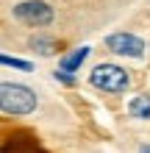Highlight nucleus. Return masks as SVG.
I'll return each instance as SVG.
<instances>
[{
	"label": "nucleus",
	"instance_id": "1a4fd4ad",
	"mask_svg": "<svg viewBox=\"0 0 150 153\" xmlns=\"http://www.w3.org/2000/svg\"><path fill=\"white\" fill-rule=\"evenodd\" d=\"M56 81H61V84H72V75H69V73H64V70H58V73H56Z\"/></svg>",
	"mask_w": 150,
	"mask_h": 153
},
{
	"label": "nucleus",
	"instance_id": "39448f33",
	"mask_svg": "<svg viewBox=\"0 0 150 153\" xmlns=\"http://www.w3.org/2000/svg\"><path fill=\"white\" fill-rule=\"evenodd\" d=\"M128 111H131V117H136V120H150V95H136L134 100L128 103Z\"/></svg>",
	"mask_w": 150,
	"mask_h": 153
},
{
	"label": "nucleus",
	"instance_id": "6e6552de",
	"mask_svg": "<svg viewBox=\"0 0 150 153\" xmlns=\"http://www.w3.org/2000/svg\"><path fill=\"white\" fill-rule=\"evenodd\" d=\"M0 61H3V67H17V70H25V73L31 70V61H20V59H11V56H3Z\"/></svg>",
	"mask_w": 150,
	"mask_h": 153
},
{
	"label": "nucleus",
	"instance_id": "0eeeda50",
	"mask_svg": "<svg viewBox=\"0 0 150 153\" xmlns=\"http://www.w3.org/2000/svg\"><path fill=\"white\" fill-rule=\"evenodd\" d=\"M31 48L39 50L42 56H50V53L56 50V42H53L50 36H33V39H31Z\"/></svg>",
	"mask_w": 150,
	"mask_h": 153
},
{
	"label": "nucleus",
	"instance_id": "f257e3e1",
	"mask_svg": "<svg viewBox=\"0 0 150 153\" xmlns=\"http://www.w3.org/2000/svg\"><path fill=\"white\" fill-rule=\"evenodd\" d=\"M0 109L6 114H31L36 109V95L25 84H3L0 86Z\"/></svg>",
	"mask_w": 150,
	"mask_h": 153
},
{
	"label": "nucleus",
	"instance_id": "423d86ee",
	"mask_svg": "<svg viewBox=\"0 0 150 153\" xmlns=\"http://www.w3.org/2000/svg\"><path fill=\"white\" fill-rule=\"evenodd\" d=\"M86 56H89V48H78V50H72L69 56L61 59V70H64V73H75V70L86 61Z\"/></svg>",
	"mask_w": 150,
	"mask_h": 153
},
{
	"label": "nucleus",
	"instance_id": "f03ea898",
	"mask_svg": "<svg viewBox=\"0 0 150 153\" xmlns=\"http://www.w3.org/2000/svg\"><path fill=\"white\" fill-rule=\"evenodd\" d=\"M89 84L95 89H103V92L117 95V92H125V89H128L131 78H128L125 70L117 67V64H98L89 73Z\"/></svg>",
	"mask_w": 150,
	"mask_h": 153
},
{
	"label": "nucleus",
	"instance_id": "7ed1b4c3",
	"mask_svg": "<svg viewBox=\"0 0 150 153\" xmlns=\"http://www.w3.org/2000/svg\"><path fill=\"white\" fill-rule=\"evenodd\" d=\"M14 17L25 25H33V28H45V25L53 22V8L45 3V0H22L14 8Z\"/></svg>",
	"mask_w": 150,
	"mask_h": 153
},
{
	"label": "nucleus",
	"instance_id": "9d476101",
	"mask_svg": "<svg viewBox=\"0 0 150 153\" xmlns=\"http://www.w3.org/2000/svg\"><path fill=\"white\" fill-rule=\"evenodd\" d=\"M139 153H150V145H145V148H142V150H139Z\"/></svg>",
	"mask_w": 150,
	"mask_h": 153
},
{
	"label": "nucleus",
	"instance_id": "20e7f679",
	"mask_svg": "<svg viewBox=\"0 0 150 153\" xmlns=\"http://www.w3.org/2000/svg\"><path fill=\"white\" fill-rule=\"evenodd\" d=\"M106 45H109L111 53H117V56H128V59H142L147 45L145 39L134 36V33H111L109 39H106Z\"/></svg>",
	"mask_w": 150,
	"mask_h": 153
}]
</instances>
